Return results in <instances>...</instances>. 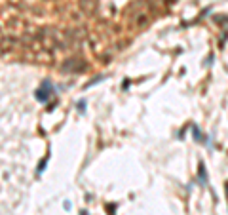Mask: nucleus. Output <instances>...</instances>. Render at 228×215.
<instances>
[{
  "mask_svg": "<svg viewBox=\"0 0 228 215\" xmlns=\"http://www.w3.org/2000/svg\"><path fill=\"white\" fill-rule=\"evenodd\" d=\"M78 107H80V110H86V101H80Z\"/></svg>",
  "mask_w": 228,
  "mask_h": 215,
  "instance_id": "obj_2",
  "label": "nucleus"
},
{
  "mask_svg": "<svg viewBox=\"0 0 228 215\" xmlns=\"http://www.w3.org/2000/svg\"><path fill=\"white\" fill-rule=\"evenodd\" d=\"M48 97H49V93L46 91V82H44L42 88H38V89H36V99H38V101H42V103H46V101H48Z\"/></svg>",
  "mask_w": 228,
  "mask_h": 215,
  "instance_id": "obj_1",
  "label": "nucleus"
}]
</instances>
